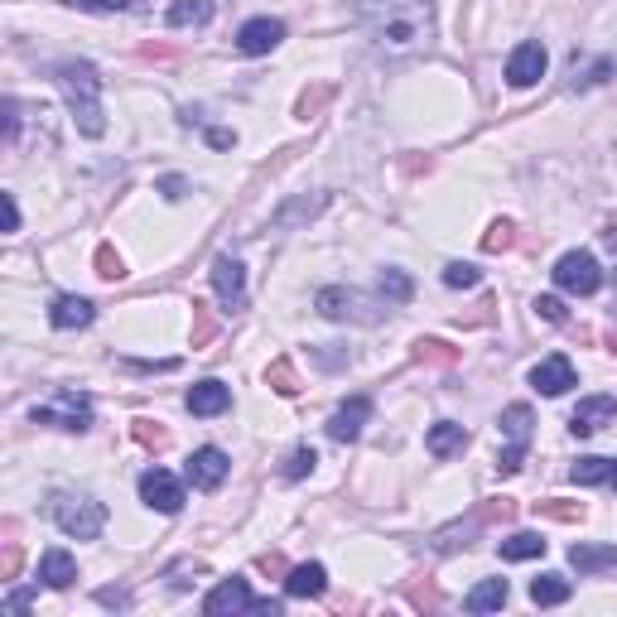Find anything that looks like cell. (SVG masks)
Returning a JSON list of instances; mask_svg holds the SVG:
<instances>
[{
	"instance_id": "1",
	"label": "cell",
	"mask_w": 617,
	"mask_h": 617,
	"mask_svg": "<svg viewBox=\"0 0 617 617\" xmlns=\"http://www.w3.org/2000/svg\"><path fill=\"white\" fill-rule=\"evenodd\" d=\"M362 25L381 54L405 58L430 44L434 10L430 0H362Z\"/></svg>"
},
{
	"instance_id": "2",
	"label": "cell",
	"mask_w": 617,
	"mask_h": 617,
	"mask_svg": "<svg viewBox=\"0 0 617 617\" xmlns=\"http://www.w3.org/2000/svg\"><path fill=\"white\" fill-rule=\"evenodd\" d=\"M54 82L63 87V97H68V111H73V121H78L82 135H97L107 131V116H102V78H97V68L92 63H58L54 68Z\"/></svg>"
},
{
	"instance_id": "3",
	"label": "cell",
	"mask_w": 617,
	"mask_h": 617,
	"mask_svg": "<svg viewBox=\"0 0 617 617\" xmlns=\"http://www.w3.org/2000/svg\"><path fill=\"white\" fill-rule=\"evenodd\" d=\"M49 516L58 521L63 536H78V540H97L102 526H107V507L92 502V497H73V492H54Z\"/></svg>"
},
{
	"instance_id": "4",
	"label": "cell",
	"mask_w": 617,
	"mask_h": 617,
	"mask_svg": "<svg viewBox=\"0 0 617 617\" xmlns=\"http://www.w3.org/2000/svg\"><path fill=\"white\" fill-rule=\"evenodd\" d=\"M34 425H54V430H87L92 425V401L73 391V386H63L54 391V401L34 405Z\"/></svg>"
},
{
	"instance_id": "5",
	"label": "cell",
	"mask_w": 617,
	"mask_h": 617,
	"mask_svg": "<svg viewBox=\"0 0 617 617\" xmlns=\"http://www.w3.org/2000/svg\"><path fill=\"white\" fill-rule=\"evenodd\" d=\"M203 613L208 617H227V613H280V603H270V598H256V593L246 589V579H222L208 598H203Z\"/></svg>"
},
{
	"instance_id": "6",
	"label": "cell",
	"mask_w": 617,
	"mask_h": 617,
	"mask_svg": "<svg viewBox=\"0 0 617 617\" xmlns=\"http://www.w3.org/2000/svg\"><path fill=\"white\" fill-rule=\"evenodd\" d=\"M319 314L333 323H381V309H376V299L357 295V290H343V285H328L319 290Z\"/></svg>"
},
{
	"instance_id": "7",
	"label": "cell",
	"mask_w": 617,
	"mask_h": 617,
	"mask_svg": "<svg viewBox=\"0 0 617 617\" xmlns=\"http://www.w3.org/2000/svg\"><path fill=\"white\" fill-rule=\"evenodd\" d=\"M502 434H507V449L497 458V473L511 478L526 463V449H531V405H507L502 410Z\"/></svg>"
},
{
	"instance_id": "8",
	"label": "cell",
	"mask_w": 617,
	"mask_h": 617,
	"mask_svg": "<svg viewBox=\"0 0 617 617\" xmlns=\"http://www.w3.org/2000/svg\"><path fill=\"white\" fill-rule=\"evenodd\" d=\"M555 285H560L564 295H598V285H603V270L593 261L589 251H569L555 261Z\"/></svg>"
},
{
	"instance_id": "9",
	"label": "cell",
	"mask_w": 617,
	"mask_h": 617,
	"mask_svg": "<svg viewBox=\"0 0 617 617\" xmlns=\"http://www.w3.org/2000/svg\"><path fill=\"white\" fill-rule=\"evenodd\" d=\"M140 502L164 511V516H174V511H184V483L169 468H145L140 473Z\"/></svg>"
},
{
	"instance_id": "10",
	"label": "cell",
	"mask_w": 617,
	"mask_h": 617,
	"mask_svg": "<svg viewBox=\"0 0 617 617\" xmlns=\"http://www.w3.org/2000/svg\"><path fill=\"white\" fill-rule=\"evenodd\" d=\"M545 68H550L545 44H540V39H526V44H516L507 58V82L511 87H536V82L545 78Z\"/></svg>"
},
{
	"instance_id": "11",
	"label": "cell",
	"mask_w": 617,
	"mask_h": 617,
	"mask_svg": "<svg viewBox=\"0 0 617 617\" xmlns=\"http://www.w3.org/2000/svg\"><path fill=\"white\" fill-rule=\"evenodd\" d=\"M613 420H617V401H613V396H589V401L574 405L569 430L579 434V439H589V434H598L603 425H613Z\"/></svg>"
},
{
	"instance_id": "12",
	"label": "cell",
	"mask_w": 617,
	"mask_h": 617,
	"mask_svg": "<svg viewBox=\"0 0 617 617\" xmlns=\"http://www.w3.org/2000/svg\"><path fill=\"white\" fill-rule=\"evenodd\" d=\"M367 420H372V401H367V396H352L348 405H338V410H333V420H328V439L352 444L357 434L367 430Z\"/></svg>"
},
{
	"instance_id": "13",
	"label": "cell",
	"mask_w": 617,
	"mask_h": 617,
	"mask_svg": "<svg viewBox=\"0 0 617 617\" xmlns=\"http://www.w3.org/2000/svg\"><path fill=\"white\" fill-rule=\"evenodd\" d=\"M213 285L217 295H222V304L237 314V309H246V270L242 261H232V256H217L213 261Z\"/></svg>"
},
{
	"instance_id": "14",
	"label": "cell",
	"mask_w": 617,
	"mask_h": 617,
	"mask_svg": "<svg viewBox=\"0 0 617 617\" xmlns=\"http://www.w3.org/2000/svg\"><path fill=\"white\" fill-rule=\"evenodd\" d=\"M280 39H285V25H280V20H270V15H261V20H246V25H242V34H237V49H242L246 58H261V54H270Z\"/></svg>"
},
{
	"instance_id": "15",
	"label": "cell",
	"mask_w": 617,
	"mask_h": 617,
	"mask_svg": "<svg viewBox=\"0 0 617 617\" xmlns=\"http://www.w3.org/2000/svg\"><path fill=\"white\" fill-rule=\"evenodd\" d=\"M531 386H536L540 396H564L569 386H574V362L569 357H545V362H536L531 367Z\"/></svg>"
},
{
	"instance_id": "16",
	"label": "cell",
	"mask_w": 617,
	"mask_h": 617,
	"mask_svg": "<svg viewBox=\"0 0 617 617\" xmlns=\"http://www.w3.org/2000/svg\"><path fill=\"white\" fill-rule=\"evenodd\" d=\"M227 468H232V463H227V454H222V449H198V454L188 458V483L193 487H203V492H213V487H222V478H227Z\"/></svg>"
},
{
	"instance_id": "17",
	"label": "cell",
	"mask_w": 617,
	"mask_h": 617,
	"mask_svg": "<svg viewBox=\"0 0 617 617\" xmlns=\"http://www.w3.org/2000/svg\"><path fill=\"white\" fill-rule=\"evenodd\" d=\"M483 526H492V516H487V507H473V516H468V521H454V526L434 531V550H439V555H449V550H458V545H473V536H478Z\"/></svg>"
},
{
	"instance_id": "18",
	"label": "cell",
	"mask_w": 617,
	"mask_h": 617,
	"mask_svg": "<svg viewBox=\"0 0 617 617\" xmlns=\"http://www.w3.org/2000/svg\"><path fill=\"white\" fill-rule=\"evenodd\" d=\"M184 405L193 410V415H203V420H208V415H222V410L232 405V391H227L222 381H213V376H208V381H198V386L188 391Z\"/></svg>"
},
{
	"instance_id": "19",
	"label": "cell",
	"mask_w": 617,
	"mask_h": 617,
	"mask_svg": "<svg viewBox=\"0 0 617 617\" xmlns=\"http://www.w3.org/2000/svg\"><path fill=\"white\" fill-rule=\"evenodd\" d=\"M92 319H97V309H92L82 295H58L54 309H49V323L63 328V333H68V328H87Z\"/></svg>"
},
{
	"instance_id": "20",
	"label": "cell",
	"mask_w": 617,
	"mask_h": 617,
	"mask_svg": "<svg viewBox=\"0 0 617 617\" xmlns=\"http://www.w3.org/2000/svg\"><path fill=\"white\" fill-rule=\"evenodd\" d=\"M323 589H328V569H323V564H295L290 579H285V593H290V598H319Z\"/></svg>"
},
{
	"instance_id": "21",
	"label": "cell",
	"mask_w": 617,
	"mask_h": 617,
	"mask_svg": "<svg viewBox=\"0 0 617 617\" xmlns=\"http://www.w3.org/2000/svg\"><path fill=\"white\" fill-rule=\"evenodd\" d=\"M463 444H468V430H463V425H454V420H439V425L425 434V449H430L434 458L463 454Z\"/></svg>"
},
{
	"instance_id": "22",
	"label": "cell",
	"mask_w": 617,
	"mask_h": 617,
	"mask_svg": "<svg viewBox=\"0 0 617 617\" xmlns=\"http://www.w3.org/2000/svg\"><path fill=\"white\" fill-rule=\"evenodd\" d=\"M569 478L579 487H613L617 483V458H579L569 468Z\"/></svg>"
},
{
	"instance_id": "23",
	"label": "cell",
	"mask_w": 617,
	"mask_h": 617,
	"mask_svg": "<svg viewBox=\"0 0 617 617\" xmlns=\"http://www.w3.org/2000/svg\"><path fill=\"white\" fill-rule=\"evenodd\" d=\"M569 564L579 569V574H603V569H613L617 564V545H574L569 550Z\"/></svg>"
},
{
	"instance_id": "24",
	"label": "cell",
	"mask_w": 617,
	"mask_h": 617,
	"mask_svg": "<svg viewBox=\"0 0 617 617\" xmlns=\"http://www.w3.org/2000/svg\"><path fill=\"white\" fill-rule=\"evenodd\" d=\"M39 579H44L49 589H68V584L78 579V560H73L68 550H49V555L39 560Z\"/></svg>"
},
{
	"instance_id": "25",
	"label": "cell",
	"mask_w": 617,
	"mask_h": 617,
	"mask_svg": "<svg viewBox=\"0 0 617 617\" xmlns=\"http://www.w3.org/2000/svg\"><path fill=\"white\" fill-rule=\"evenodd\" d=\"M507 593H511L507 579H483L478 589L463 598V608H468V613H497V608L507 603Z\"/></svg>"
},
{
	"instance_id": "26",
	"label": "cell",
	"mask_w": 617,
	"mask_h": 617,
	"mask_svg": "<svg viewBox=\"0 0 617 617\" xmlns=\"http://www.w3.org/2000/svg\"><path fill=\"white\" fill-rule=\"evenodd\" d=\"M213 20V0H174L169 5V25L174 29H198Z\"/></svg>"
},
{
	"instance_id": "27",
	"label": "cell",
	"mask_w": 617,
	"mask_h": 617,
	"mask_svg": "<svg viewBox=\"0 0 617 617\" xmlns=\"http://www.w3.org/2000/svg\"><path fill=\"white\" fill-rule=\"evenodd\" d=\"M536 555H545V540H540V531H516V536L502 540V560H511V564L536 560Z\"/></svg>"
},
{
	"instance_id": "28",
	"label": "cell",
	"mask_w": 617,
	"mask_h": 617,
	"mask_svg": "<svg viewBox=\"0 0 617 617\" xmlns=\"http://www.w3.org/2000/svg\"><path fill=\"white\" fill-rule=\"evenodd\" d=\"M531 603H540V608L569 603V579L564 574H540L536 584H531Z\"/></svg>"
},
{
	"instance_id": "29",
	"label": "cell",
	"mask_w": 617,
	"mask_h": 617,
	"mask_svg": "<svg viewBox=\"0 0 617 617\" xmlns=\"http://www.w3.org/2000/svg\"><path fill=\"white\" fill-rule=\"evenodd\" d=\"M410 357H415L420 367H425V362H430V367H454V362H458V348H449L444 338H420Z\"/></svg>"
},
{
	"instance_id": "30",
	"label": "cell",
	"mask_w": 617,
	"mask_h": 617,
	"mask_svg": "<svg viewBox=\"0 0 617 617\" xmlns=\"http://www.w3.org/2000/svg\"><path fill=\"white\" fill-rule=\"evenodd\" d=\"M266 381H270V391H275V396H299V391H304V381H299V372H295V362H285V357L266 367Z\"/></svg>"
},
{
	"instance_id": "31",
	"label": "cell",
	"mask_w": 617,
	"mask_h": 617,
	"mask_svg": "<svg viewBox=\"0 0 617 617\" xmlns=\"http://www.w3.org/2000/svg\"><path fill=\"white\" fill-rule=\"evenodd\" d=\"M536 516H550V521H584V502L545 497V502H536Z\"/></svg>"
},
{
	"instance_id": "32",
	"label": "cell",
	"mask_w": 617,
	"mask_h": 617,
	"mask_svg": "<svg viewBox=\"0 0 617 617\" xmlns=\"http://www.w3.org/2000/svg\"><path fill=\"white\" fill-rule=\"evenodd\" d=\"M328 102H333V82H319L314 92H304V97H299L295 116H299V121H314V116H319V111L328 107Z\"/></svg>"
},
{
	"instance_id": "33",
	"label": "cell",
	"mask_w": 617,
	"mask_h": 617,
	"mask_svg": "<svg viewBox=\"0 0 617 617\" xmlns=\"http://www.w3.org/2000/svg\"><path fill=\"white\" fill-rule=\"evenodd\" d=\"M213 338H217V319H213V309L193 299V348H208Z\"/></svg>"
},
{
	"instance_id": "34",
	"label": "cell",
	"mask_w": 617,
	"mask_h": 617,
	"mask_svg": "<svg viewBox=\"0 0 617 617\" xmlns=\"http://www.w3.org/2000/svg\"><path fill=\"white\" fill-rule=\"evenodd\" d=\"M381 295L391 299V304H405V299L415 295V285H410L405 270H381Z\"/></svg>"
},
{
	"instance_id": "35",
	"label": "cell",
	"mask_w": 617,
	"mask_h": 617,
	"mask_svg": "<svg viewBox=\"0 0 617 617\" xmlns=\"http://www.w3.org/2000/svg\"><path fill=\"white\" fill-rule=\"evenodd\" d=\"M511 242H516V227L502 217V222H492V227H487L483 251H487V256H497V251H511Z\"/></svg>"
},
{
	"instance_id": "36",
	"label": "cell",
	"mask_w": 617,
	"mask_h": 617,
	"mask_svg": "<svg viewBox=\"0 0 617 617\" xmlns=\"http://www.w3.org/2000/svg\"><path fill=\"white\" fill-rule=\"evenodd\" d=\"M478 280H483L478 266H463V261H449V266H444V285H449V290H473Z\"/></svg>"
},
{
	"instance_id": "37",
	"label": "cell",
	"mask_w": 617,
	"mask_h": 617,
	"mask_svg": "<svg viewBox=\"0 0 617 617\" xmlns=\"http://www.w3.org/2000/svg\"><path fill=\"white\" fill-rule=\"evenodd\" d=\"M314 463H319V454H314L309 444H299L295 454H290V463H285V478H290V483L309 478V473H314Z\"/></svg>"
},
{
	"instance_id": "38",
	"label": "cell",
	"mask_w": 617,
	"mask_h": 617,
	"mask_svg": "<svg viewBox=\"0 0 617 617\" xmlns=\"http://www.w3.org/2000/svg\"><path fill=\"white\" fill-rule=\"evenodd\" d=\"M97 275H102V280H121V275H126V261H121L111 246H97Z\"/></svg>"
},
{
	"instance_id": "39",
	"label": "cell",
	"mask_w": 617,
	"mask_h": 617,
	"mask_svg": "<svg viewBox=\"0 0 617 617\" xmlns=\"http://www.w3.org/2000/svg\"><path fill=\"white\" fill-rule=\"evenodd\" d=\"M135 439H140L145 449H164V444H169V430L155 425V420H140V425H135Z\"/></svg>"
},
{
	"instance_id": "40",
	"label": "cell",
	"mask_w": 617,
	"mask_h": 617,
	"mask_svg": "<svg viewBox=\"0 0 617 617\" xmlns=\"http://www.w3.org/2000/svg\"><path fill=\"white\" fill-rule=\"evenodd\" d=\"M536 314H540L545 323H569V309H564L555 295H540V299H536Z\"/></svg>"
},
{
	"instance_id": "41",
	"label": "cell",
	"mask_w": 617,
	"mask_h": 617,
	"mask_svg": "<svg viewBox=\"0 0 617 617\" xmlns=\"http://www.w3.org/2000/svg\"><path fill=\"white\" fill-rule=\"evenodd\" d=\"M319 208H323V198H314V203H295V208L275 213V227H290V222H299V217H314Z\"/></svg>"
},
{
	"instance_id": "42",
	"label": "cell",
	"mask_w": 617,
	"mask_h": 617,
	"mask_svg": "<svg viewBox=\"0 0 617 617\" xmlns=\"http://www.w3.org/2000/svg\"><path fill=\"white\" fill-rule=\"evenodd\" d=\"M15 140H20V102L5 97V145H15Z\"/></svg>"
},
{
	"instance_id": "43",
	"label": "cell",
	"mask_w": 617,
	"mask_h": 617,
	"mask_svg": "<svg viewBox=\"0 0 617 617\" xmlns=\"http://www.w3.org/2000/svg\"><path fill=\"white\" fill-rule=\"evenodd\" d=\"M20 574V545L5 540V560H0V579H15Z\"/></svg>"
},
{
	"instance_id": "44",
	"label": "cell",
	"mask_w": 617,
	"mask_h": 617,
	"mask_svg": "<svg viewBox=\"0 0 617 617\" xmlns=\"http://www.w3.org/2000/svg\"><path fill=\"white\" fill-rule=\"evenodd\" d=\"M68 5H82V10H131L135 0H68Z\"/></svg>"
},
{
	"instance_id": "45",
	"label": "cell",
	"mask_w": 617,
	"mask_h": 617,
	"mask_svg": "<svg viewBox=\"0 0 617 617\" xmlns=\"http://www.w3.org/2000/svg\"><path fill=\"white\" fill-rule=\"evenodd\" d=\"M5 203V232H20V208H15V193H0Z\"/></svg>"
},
{
	"instance_id": "46",
	"label": "cell",
	"mask_w": 617,
	"mask_h": 617,
	"mask_svg": "<svg viewBox=\"0 0 617 617\" xmlns=\"http://www.w3.org/2000/svg\"><path fill=\"white\" fill-rule=\"evenodd\" d=\"M160 193L169 198V203H179V198L188 193V184H184V179H174V174H169V179H160Z\"/></svg>"
},
{
	"instance_id": "47",
	"label": "cell",
	"mask_w": 617,
	"mask_h": 617,
	"mask_svg": "<svg viewBox=\"0 0 617 617\" xmlns=\"http://www.w3.org/2000/svg\"><path fill=\"white\" fill-rule=\"evenodd\" d=\"M29 608V589H20V593H10V598H5V613H25Z\"/></svg>"
},
{
	"instance_id": "48",
	"label": "cell",
	"mask_w": 617,
	"mask_h": 617,
	"mask_svg": "<svg viewBox=\"0 0 617 617\" xmlns=\"http://www.w3.org/2000/svg\"><path fill=\"white\" fill-rule=\"evenodd\" d=\"M208 145H213V150H227V145H237V135L232 131H208Z\"/></svg>"
},
{
	"instance_id": "49",
	"label": "cell",
	"mask_w": 617,
	"mask_h": 617,
	"mask_svg": "<svg viewBox=\"0 0 617 617\" xmlns=\"http://www.w3.org/2000/svg\"><path fill=\"white\" fill-rule=\"evenodd\" d=\"M261 569H266V574H285V560H280V555H261Z\"/></svg>"
},
{
	"instance_id": "50",
	"label": "cell",
	"mask_w": 617,
	"mask_h": 617,
	"mask_svg": "<svg viewBox=\"0 0 617 617\" xmlns=\"http://www.w3.org/2000/svg\"><path fill=\"white\" fill-rule=\"evenodd\" d=\"M97 598H102L107 608H126V593H116V589H102V593H97Z\"/></svg>"
},
{
	"instance_id": "51",
	"label": "cell",
	"mask_w": 617,
	"mask_h": 617,
	"mask_svg": "<svg viewBox=\"0 0 617 617\" xmlns=\"http://www.w3.org/2000/svg\"><path fill=\"white\" fill-rule=\"evenodd\" d=\"M608 348H613V352H617V328H613V333H608Z\"/></svg>"
},
{
	"instance_id": "52",
	"label": "cell",
	"mask_w": 617,
	"mask_h": 617,
	"mask_svg": "<svg viewBox=\"0 0 617 617\" xmlns=\"http://www.w3.org/2000/svg\"><path fill=\"white\" fill-rule=\"evenodd\" d=\"M613 487H617V483H613Z\"/></svg>"
}]
</instances>
